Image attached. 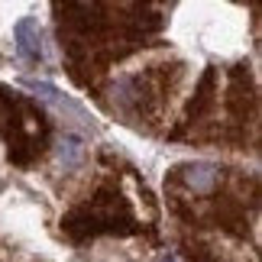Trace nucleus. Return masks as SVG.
Segmentation results:
<instances>
[{
	"label": "nucleus",
	"mask_w": 262,
	"mask_h": 262,
	"mask_svg": "<svg viewBox=\"0 0 262 262\" xmlns=\"http://www.w3.org/2000/svg\"><path fill=\"white\" fill-rule=\"evenodd\" d=\"M13 36H16V49H19V55L29 58V62H39L42 58V46H39V23L33 16H23L16 23L13 29Z\"/></svg>",
	"instance_id": "1"
},
{
	"label": "nucleus",
	"mask_w": 262,
	"mask_h": 262,
	"mask_svg": "<svg viewBox=\"0 0 262 262\" xmlns=\"http://www.w3.org/2000/svg\"><path fill=\"white\" fill-rule=\"evenodd\" d=\"M81 159H84V143L78 136H65L62 143H58V162H62L65 168L81 165Z\"/></svg>",
	"instance_id": "3"
},
{
	"label": "nucleus",
	"mask_w": 262,
	"mask_h": 262,
	"mask_svg": "<svg viewBox=\"0 0 262 262\" xmlns=\"http://www.w3.org/2000/svg\"><path fill=\"white\" fill-rule=\"evenodd\" d=\"M181 178H185V185L194 191V194H207V191H214V185H217V168L207 165V162H194V165L181 168Z\"/></svg>",
	"instance_id": "2"
}]
</instances>
